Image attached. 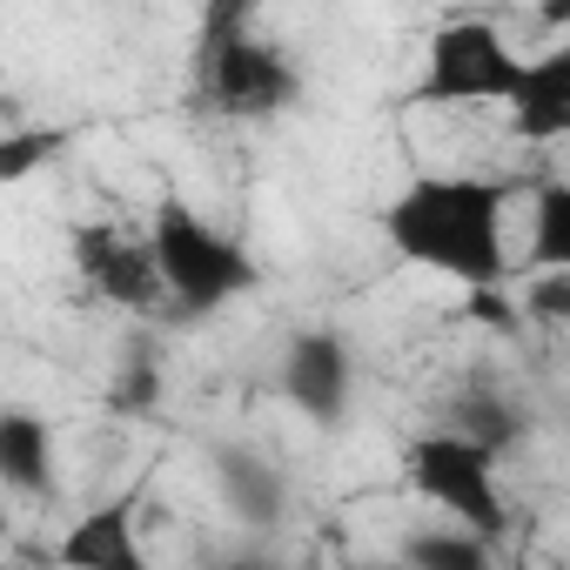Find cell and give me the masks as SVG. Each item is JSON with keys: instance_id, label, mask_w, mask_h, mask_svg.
<instances>
[{"instance_id": "1", "label": "cell", "mask_w": 570, "mask_h": 570, "mask_svg": "<svg viewBox=\"0 0 570 570\" xmlns=\"http://www.w3.org/2000/svg\"><path fill=\"white\" fill-rule=\"evenodd\" d=\"M517 188L497 175H410L383 202V242L443 282H456L463 296L497 303L510 282V248H503V215Z\"/></svg>"}, {"instance_id": "2", "label": "cell", "mask_w": 570, "mask_h": 570, "mask_svg": "<svg viewBox=\"0 0 570 570\" xmlns=\"http://www.w3.org/2000/svg\"><path fill=\"white\" fill-rule=\"evenodd\" d=\"M141 235H148V262H155V282H161V303H175L181 316H222L228 303H242L262 282L255 255L228 228L195 215L181 195H161Z\"/></svg>"}, {"instance_id": "3", "label": "cell", "mask_w": 570, "mask_h": 570, "mask_svg": "<svg viewBox=\"0 0 570 570\" xmlns=\"http://www.w3.org/2000/svg\"><path fill=\"white\" fill-rule=\"evenodd\" d=\"M202 95L228 121H275L303 95L296 61L255 35L248 0H215L202 14Z\"/></svg>"}, {"instance_id": "4", "label": "cell", "mask_w": 570, "mask_h": 570, "mask_svg": "<svg viewBox=\"0 0 570 570\" xmlns=\"http://www.w3.org/2000/svg\"><path fill=\"white\" fill-rule=\"evenodd\" d=\"M523 81V55L503 41L483 14H450L423 48V81L410 88V108H510Z\"/></svg>"}, {"instance_id": "5", "label": "cell", "mask_w": 570, "mask_h": 570, "mask_svg": "<svg viewBox=\"0 0 570 570\" xmlns=\"http://www.w3.org/2000/svg\"><path fill=\"white\" fill-rule=\"evenodd\" d=\"M403 476L423 503H436L456 530L497 543L510 530V503H503V483H497V456H483L476 443H463L456 430H423L410 436L403 450Z\"/></svg>"}, {"instance_id": "6", "label": "cell", "mask_w": 570, "mask_h": 570, "mask_svg": "<svg viewBox=\"0 0 570 570\" xmlns=\"http://www.w3.org/2000/svg\"><path fill=\"white\" fill-rule=\"evenodd\" d=\"M282 396H289L296 416H309L316 430H336L350 416L356 396V356L336 330H296L289 350H282Z\"/></svg>"}, {"instance_id": "7", "label": "cell", "mask_w": 570, "mask_h": 570, "mask_svg": "<svg viewBox=\"0 0 570 570\" xmlns=\"http://www.w3.org/2000/svg\"><path fill=\"white\" fill-rule=\"evenodd\" d=\"M75 268H81V282L101 303H115L128 316H148L161 303V282H155V262H148V235H135L121 222H81L75 228Z\"/></svg>"}, {"instance_id": "8", "label": "cell", "mask_w": 570, "mask_h": 570, "mask_svg": "<svg viewBox=\"0 0 570 570\" xmlns=\"http://www.w3.org/2000/svg\"><path fill=\"white\" fill-rule=\"evenodd\" d=\"M61 570H155L148 537H141V483L88 503L61 537H55Z\"/></svg>"}, {"instance_id": "9", "label": "cell", "mask_w": 570, "mask_h": 570, "mask_svg": "<svg viewBox=\"0 0 570 570\" xmlns=\"http://www.w3.org/2000/svg\"><path fill=\"white\" fill-rule=\"evenodd\" d=\"M215 490H222V503H228V517L248 530V537H268L282 517H289V483H282V470L262 456V450H248V443H215Z\"/></svg>"}, {"instance_id": "10", "label": "cell", "mask_w": 570, "mask_h": 570, "mask_svg": "<svg viewBox=\"0 0 570 570\" xmlns=\"http://www.w3.org/2000/svg\"><path fill=\"white\" fill-rule=\"evenodd\" d=\"M8 490L28 503H48L61 490V450L41 410H0V497Z\"/></svg>"}, {"instance_id": "11", "label": "cell", "mask_w": 570, "mask_h": 570, "mask_svg": "<svg viewBox=\"0 0 570 570\" xmlns=\"http://www.w3.org/2000/svg\"><path fill=\"white\" fill-rule=\"evenodd\" d=\"M510 128L530 148H550L570 135V48H550L537 61H523V81L510 95Z\"/></svg>"}, {"instance_id": "12", "label": "cell", "mask_w": 570, "mask_h": 570, "mask_svg": "<svg viewBox=\"0 0 570 570\" xmlns=\"http://www.w3.org/2000/svg\"><path fill=\"white\" fill-rule=\"evenodd\" d=\"M443 430H456L463 443H476L483 456H510L517 443H523V410L497 390V383H470L456 403H450V416H443Z\"/></svg>"}, {"instance_id": "13", "label": "cell", "mask_w": 570, "mask_h": 570, "mask_svg": "<svg viewBox=\"0 0 570 570\" xmlns=\"http://www.w3.org/2000/svg\"><path fill=\"white\" fill-rule=\"evenodd\" d=\"M523 275H563L570 268V181H543L530 195V248H523Z\"/></svg>"}, {"instance_id": "14", "label": "cell", "mask_w": 570, "mask_h": 570, "mask_svg": "<svg viewBox=\"0 0 570 570\" xmlns=\"http://www.w3.org/2000/svg\"><path fill=\"white\" fill-rule=\"evenodd\" d=\"M396 570H497V543H483L456 523L450 530H410Z\"/></svg>"}, {"instance_id": "15", "label": "cell", "mask_w": 570, "mask_h": 570, "mask_svg": "<svg viewBox=\"0 0 570 570\" xmlns=\"http://www.w3.org/2000/svg\"><path fill=\"white\" fill-rule=\"evenodd\" d=\"M75 141V128H48V121H21V128H0V181H28L48 161H61Z\"/></svg>"}, {"instance_id": "16", "label": "cell", "mask_w": 570, "mask_h": 570, "mask_svg": "<svg viewBox=\"0 0 570 570\" xmlns=\"http://www.w3.org/2000/svg\"><path fill=\"white\" fill-rule=\"evenodd\" d=\"M161 403V363L148 356V350H135L128 363H121V376H115V410L121 416H148Z\"/></svg>"}, {"instance_id": "17", "label": "cell", "mask_w": 570, "mask_h": 570, "mask_svg": "<svg viewBox=\"0 0 570 570\" xmlns=\"http://www.w3.org/2000/svg\"><path fill=\"white\" fill-rule=\"evenodd\" d=\"M530 316L550 323V330L570 316V268L563 275H530Z\"/></svg>"}, {"instance_id": "18", "label": "cell", "mask_w": 570, "mask_h": 570, "mask_svg": "<svg viewBox=\"0 0 570 570\" xmlns=\"http://www.w3.org/2000/svg\"><path fill=\"white\" fill-rule=\"evenodd\" d=\"M208 570H275L262 550H235V557H222V563H208Z\"/></svg>"}, {"instance_id": "19", "label": "cell", "mask_w": 570, "mask_h": 570, "mask_svg": "<svg viewBox=\"0 0 570 570\" xmlns=\"http://www.w3.org/2000/svg\"><path fill=\"white\" fill-rule=\"evenodd\" d=\"M14 530V510H8V497H0V537H8Z\"/></svg>"}, {"instance_id": "20", "label": "cell", "mask_w": 570, "mask_h": 570, "mask_svg": "<svg viewBox=\"0 0 570 570\" xmlns=\"http://www.w3.org/2000/svg\"><path fill=\"white\" fill-rule=\"evenodd\" d=\"M356 570H396V563H356Z\"/></svg>"}]
</instances>
